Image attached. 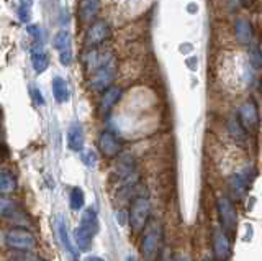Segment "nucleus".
I'll return each mask as SVG.
<instances>
[{"label":"nucleus","instance_id":"nucleus-25","mask_svg":"<svg viewBox=\"0 0 262 261\" xmlns=\"http://www.w3.org/2000/svg\"><path fill=\"white\" fill-rule=\"evenodd\" d=\"M31 2H21L18 4V17L21 22L28 23L30 22V17H31Z\"/></svg>","mask_w":262,"mask_h":261},{"label":"nucleus","instance_id":"nucleus-22","mask_svg":"<svg viewBox=\"0 0 262 261\" xmlns=\"http://www.w3.org/2000/svg\"><path fill=\"white\" fill-rule=\"evenodd\" d=\"M16 212H18L16 204L12 199L0 195V217H13Z\"/></svg>","mask_w":262,"mask_h":261},{"label":"nucleus","instance_id":"nucleus-11","mask_svg":"<svg viewBox=\"0 0 262 261\" xmlns=\"http://www.w3.org/2000/svg\"><path fill=\"white\" fill-rule=\"evenodd\" d=\"M94 236L95 233H92L89 228L79 225L76 230H74V240L77 243V248L80 251H89L92 248V242H94Z\"/></svg>","mask_w":262,"mask_h":261},{"label":"nucleus","instance_id":"nucleus-1","mask_svg":"<svg viewBox=\"0 0 262 261\" xmlns=\"http://www.w3.org/2000/svg\"><path fill=\"white\" fill-rule=\"evenodd\" d=\"M161 225L152 222L144 228L143 240H141V255L144 261H156L159 255L161 247Z\"/></svg>","mask_w":262,"mask_h":261},{"label":"nucleus","instance_id":"nucleus-33","mask_svg":"<svg viewBox=\"0 0 262 261\" xmlns=\"http://www.w3.org/2000/svg\"><path fill=\"white\" fill-rule=\"evenodd\" d=\"M4 156V148H2V145H0V158Z\"/></svg>","mask_w":262,"mask_h":261},{"label":"nucleus","instance_id":"nucleus-2","mask_svg":"<svg viewBox=\"0 0 262 261\" xmlns=\"http://www.w3.org/2000/svg\"><path fill=\"white\" fill-rule=\"evenodd\" d=\"M151 204L146 197H136L129 206V225L133 233H141L149 220Z\"/></svg>","mask_w":262,"mask_h":261},{"label":"nucleus","instance_id":"nucleus-23","mask_svg":"<svg viewBox=\"0 0 262 261\" xmlns=\"http://www.w3.org/2000/svg\"><path fill=\"white\" fill-rule=\"evenodd\" d=\"M85 204V197H84V192H82L80 187H74V189L71 191V197H69V206L74 212L80 210L82 207H84Z\"/></svg>","mask_w":262,"mask_h":261},{"label":"nucleus","instance_id":"nucleus-7","mask_svg":"<svg viewBox=\"0 0 262 261\" xmlns=\"http://www.w3.org/2000/svg\"><path fill=\"white\" fill-rule=\"evenodd\" d=\"M108 36H110L108 25H106L105 22H94L87 30L85 42L89 46H98V45H102Z\"/></svg>","mask_w":262,"mask_h":261},{"label":"nucleus","instance_id":"nucleus-28","mask_svg":"<svg viewBox=\"0 0 262 261\" xmlns=\"http://www.w3.org/2000/svg\"><path fill=\"white\" fill-rule=\"evenodd\" d=\"M59 61L62 66H71L72 63V51H64V53H59Z\"/></svg>","mask_w":262,"mask_h":261},{"label":"nucleus","instance_id":"nucleus-32","mask_svg":"<svg viewBox=\"0 0 262 261\" xmlns=\"http://www.w3.org/2000/svg\"><path fill=\"white\" fill-rule=\"evenodd\" d=\"M177 261H190V259L185 258V256H182V258H177Z\"/></svg>","mask_w":262,"mask_h":261},{"label":"nucleus","instance_id":"nucleus-4","mask_svg":"<svg viewBox=\"0 0 262 261\" xmlns=\"http://www.w3.org/2000/svg\"><path fill=\"white\" fill-rule=\"evenodd\" d=\"M115 74H117V63H115L113 58H110L100 68H97L94 76L90 77V87L94 91H106L112 86Z\"/></svg>","mask_w":262,"mask_h":261},{"label":"nucleus","instance_id":"nucleus-21","mask_svg":"<svg viewBox=\"0 0 262 261\" xmlns=\"http://www.w3.org/2000/svg\"><path fill=\"white\" fill-rule=\"evenodd\" d=\"M16 189V181L15 177L10 176L5 171H0V192L2 194H10Z\"/></svg>","mask_w":262,"mask_h":261},{"label":"nucleus","instance_id":"nucleus-9","mask_svg":"<svg viewBox=\"0 0 262 261\" xmlns=\"http://www.w3.org/2000/svg\"><path fill=\"white\" fill-rule=\"evenodd\" d=\"M213 250H215V256L218 261H226L229 258V253H231V247H229L228 236L216 230L213 235Z\"/></svg>","mask_w":262,"mask_h":261},{"label":"nucleus","instance_id":"nucleus-31","mask_svg":"<svg viewBox=\"0 0 262 261\" xmlns=\"http://www.w3.org/2000/svg\"><path fill=\"white\" fill-rule=\"evenodd\" d=\"M84 261H105V259L100 256H87V258H84Z\"/></svg>","mask_w":262,"mask_h":261},{"label":"nucleus","instance_id":"nucleus-29","mask_svg":"<svg viewBox=\"0 0 262 261\" xmlns=\"http://www.w3.org/2000/svg\"><path fill=\"white\" fill-rule=\"evenodd\" d=\"M28 33L35 38H41V28L38 25H28Z\"/></svg>","mask_w":262,"mask_h":261},{"label":"nucleus","instance_id":"nucleus-3","mask_svg":"<svg viewBox=\"0 0 262 261\" xmlns=\"http://www.w3.org/2000/svg\"><path fill=\"white\" fill-rule=\"evenodd\" d=\"M5 243L8 248L15 251H31L36 248V238L31 232L25 230V228H12L5 233Z\"/></svg>","mask_w":262,"mask_h":261},{"label":"nucleus","instance_id":"nucleus-5","mask_svg":"<svg viewBox=\"0 0 262 261\" xmlns=\"http://www.w3.org/2000/svg\"><path fill=\"white\" fill-rule=\"evenodd\" d=\"M121 148L123 143L120 140V136L110 132V130H105L98 136V150H100V153L105 158H117L121 153Z\"/></svg>","mask_w":262,"mask_h":261},{"label":"nucleus","instance_id":"nucleus-18","mask_svg":"<svg viewBox=\"0 0 262 261\" xmlns=\"http://www.w3.org/2000/svg\"><path fill=\"white\" fill-rule=\"evenodd\" d=\"M31 63H33V69H35L38 74L39 72H45L49 66V58H48V54L45 51H33L31 54Z\"/></svg>","mask_w":262,"mask_h":261},{"label":"nucleus","instance_id":"nucleus-30","mask_svg":"<svg viewBox=\"0 0 262 261\" xmlns=\"http://www.w3.org/2000/svg\"><path fill=\"white\" fill-rule=\"evenodd\" d=\"M33 99H35V102L38 105H43L45 104V99H43V95H41L39 89H33Z\"/></svg>","mask_w":262,"mask_h":261},{"label":"nucleus","instance_id":"nucleus-19","mask_svg":"<svg viewBox=\"0 0 262 261\" xmlns=\"http://www.w3.org/2000/svg\"><path fill=\"white\" fill-rule=\"evenodd\" d=\"M53 45H54L56 50H59V53L69 51L71 50V33L66 30L57 31L54 39H53Z\"/></svg>","mask_w":262,"mask_h":261},{"label":"nucleus","instance_id":"nucleus-26","mask_svg":"<svg viewBox=\"0 0 262 261\" xmlns=\"http://www.w3.org/2000/svg\"><path fill=\"white\" fill-rule=\"evenodd\" d=\"M249 59H251V64H252L254 69H259L262 66V54H260V51L257 50V48H254V50L251 51Z\"/></svg>","mask_w":262,"mask_h":261},{"label":"nucleus","instance_id":"nucleus-17","mask_svg":"<svg viewBox=\"0 0 262 261\" xmlns=\"http://www.w3.org/2000/svg\"><path fill=\"white\" fill-rule=\"evenodd\" d=\"M248 186H249V179L243 173L234 174L231 179H229V187H231L233 194L237 195V197H243V194L248 191Z\"/></svg>","mask_w":262,"mask_h":261},{"label":"nucleus","instance_id":"nucleus-24","mask_svg":"<svg viewBox=\"0 0 262 261\" xmlns=\"http://www.w3.org/2000/svg\"><path fill=\"white\" fill-rule=\"evenodd\" d=\"M12 261H43V258H39L38 255L31 251H16L13 255H10Z\"/></svg>","mask_w":262,"mask_h":261},{"label":"nucleus","instance_id":"nucleus-27","mask_svg":"<svg viewBox=\"0 0 262 261\" xmlns=\"http://www.w3.org/2000/svg\"><path fill=\"white\" fill-rule=\"evenodd\" d=\"M80 158H82V163H84V165L89 166V168H94L95 163H97V156H95L94 151H84Z\"/></svg>","mask_w":262,"mask_h":261},{"label":"nucleus","instance_id":"nucleus-10","mask_svg":"<svg viewBox=\"0 0 262 261\" xmlns=\"http://www.w3.org/2000/svg\"><path fill=\"white\" fill-rule=\"evenodd\" d=\"M239 122L244 128H252L257 124V110L252 102H246L239 107Z\"/></svg>","mask_w":262,"mask_h":261},{"label":"nucleus","instance_id":"nucleus-14","mask_svg":"<svg viewBox=\"0 0 262 261\" xmlns=\"http://www.w3.org/2000/svg\"><path fill=\"white\" fill-rule=\"evenodd\" d=\"M98 9H100V2H94V0H85V2H80L79 5V17L84 23L92 22L97 13Z\"/></svg>","mask_w":262,"mask_h":261},{"label":"nucleus","instance_id":"nucleus-15","mask_svg":"<svg viewBox=\"0 0 262 261\" xmlns=\"http://www.w3.org/2000/svg\"><path fill=\"white\" fill-rule=\"evenodd\" d=\"M53 95H54L56 102H59V104H64L69 101L71 92H69V86L66 83V79H62L59 76H56L53 79Z\"/></svg>","mask_w":262,"mask_h":261},{"label":"nucleus","instance_id":"nucleus-8","mask_svg":"<svg viewBox=\"0 0 262 261\" xmlns=\"http://www.w3.org/2000/svg\"><path fill=\"white\" fill-rule=\"evenodd\" d=\"M54 230H56V233H57V238H59L61 245L66 248V251H69L74 258H77V251L74 250L72 243H71L69 233H68V225H66L62 215H56V217H54Z\"/></svg>","mask_w":262,"mask_h":261},{"label":"nucleus","instance_id":"nucleus-20","mask_svg":"<svg viewBox=\"0 0 262 261\" xmlns=\"http://www.w3.org/2000/svg\"><path fill=\"white\" fill-rule=\"evenodd\" d=\"M80 225L89 228L92 233H97L98 230V218H97V212L94 209H87L84 212V215L80 218Z\"/></svg>","mask_w":262,"mask_h":261},{"label":"nucleus","instance_id":"nucleus-12","mask_svg":"<svg viewBox=\"0 0 262 261\" xmlns=\"http://www.w3.org/2000/svg\"><path fill=\"white\" fill-rule=\"evenodd\" d=\"M123 91L120 87L117 86H110L106 91H103V95H102V102H100V107L103 112H110L113 107H115V104H117L120 101V97H121Z\"/></svg>","mask_w":262,"mask_h":261},{"label":"nucleus","instance_id":"nucleus-34","mask_svg":"<svg viewBox=\"0 0 262 261\" xmlns=\"http://www.w3.org/2000/svg\"><path fill=\"white\" fill-rule=\"evenodd\" d=\"M203 261H211V259H210V258H205Z\"/></svg>","mask_w":262,"mask_h":261},{"label":"nucleus","instance_id":"nucleus-13","mask_svg":"<svg viewBox=\"0 0 262 261\" xmlns=\"http://www.w3.org/2000/svg\"><path fill=\"white\" fill-rule=\"evenodd\" d=\"M68 146L72 151H80L84 148V130L79 124H74L68 132Z\"/></svg>","mask_w":262,"mask_h":261},{"label":"nucleus","instance_id":"nucleus-16","mask_svg":"<svg viewBox=\"0 0 262 261\" xmlns=\"http://www.w3.org/2000/svg\"><path fill=\"white\" fill-rule=\"evenodd\" d=\"M236 38H237V42L243 45H248L252 42V28L248 20H244V18L236 20Z\"/></svg>","mask_w":262,"mask_h":261},{"label":"nucleus","instance_id":"nucleus-6","mask_svg":"<svg viewBox=\"0 0 262 261\" xmlns=\"http://www.w3.org/2000/svg\"><path fill=\"white\" fill-rule=\"evenodd\" d=\"M218 214L221 225L226 232H234V228L237 225V214L236 209L233 206V202L228 197H220L218 199Z\"/></svg>","mask_w":262,"mask_h":261}]
</instances>
